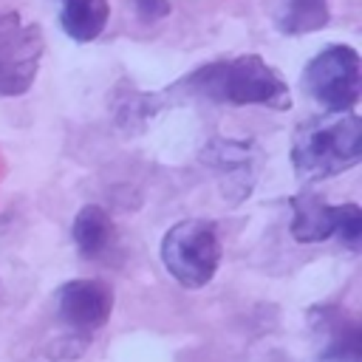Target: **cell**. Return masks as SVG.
Returning <instances> with one entry per match:
<instances>
[{
  "mask_svg": "<svg viewBox=\"0 0 362 362\" xmlns=\"http://www.w3.org/2000/svg\"><path fill=\"white\" fill-rule=\"evenodd\" d=\"M74 243L76 249L85 255V257H99L107 252V246L113 243L116 232H113V221L110 215L96 206V204H88L76 212L74 218Z\"/></svg>",
  "mask_w": 362,
  "mask_h": 362,
  "instance_id": "obj_10",
  "label": "cell"
},
{
  "mask_svg": "<svg viewBox=\"0 0 362 362\" xmlns=\"http://www.w3.org/2000/svg\"><path fill=\"white\" fill-rule=\"evenodd\" d=\"M181 85L223 105H263L272 110H286L291 105L286 79L257 54L201 65Z\"/></svg>",
  "mask_w": 362,
  "mask_h": 362,
  "instance_id": "obj_1",
  "label": "cell"
},
{
  "mask_svg": "<svg viewBox=\"0 0 362 362\" xmlns=\"http://www.w3.org/2000/svg\"><path fill=\"white\" fill-rule=\"evenodd\" d=\"M133 8H136L144 20H161V17H167L170 3H167V0H133Z\"/></svg>",
  "mask_w": 362,
  "mask_h": 362,
  "instance_id": "obj_12",
  "label": "cell"
},
{
  "mask_svg": "<svg viewBox=\"0 0 362 362\" xmlns=\"http://www.w3.org/2000/svg\"><path fill=\"white\" fill-rule=\"evenodd\" d=\"M110 17L107 0H59V25L76 42L96 40Z\"/></svg>",
  "mask_w": 362,
  "mask_h": 362,
  "instance_id": "obj_9",
  "label": "cell"
},
{
  "mask_svg": "<svg viewBox=\"0 0 362 362\" xmlns=\"http://www.w3.org/2000/svg\"><path fill=\"white\" fill-rule=\"evenodd\" d=\"M303 90L328 113L354 110L362 90V59L354 45H328L308 59L303 71Z\"/></svg>",
  "mask_w": 362,
  "mask_h": 362,
  "instance_id": "obj_4",
  "label": "cell"
},
{
  "mask_svg": "<svg viewBox=\"0 0 362 362\" xmlns=\"http://www.w3.org/2000/svg\"><path fill=\"white\" fill-rule=\"evenodd\" d=\"M291 235L300 243H320L334 238L337 223V206H328L320 195L303 192L291 198Z\"/></svg>",
  "mask_w": 362,
  "mask_h": 362,
  "instance_id": "obj_7",
  "label": "cell"
},
{
  "mask_svg": "<svg viewBox=\"0 0 362 362\" xmlns=\"http://www.w3.org/2000/svg\"><path fill=\"white\" fill-rule=\"evenodd\" d=\"M57 311L71 328H76L82 334L96 331L107 322V317L113 311V288L107 283L90 280V277L71 280L59 288Z\"/></svg>",
  "mask_w": 362,
  "mask_h": 362,
  "instance_id": "obj_6",
  "label": "cell"
},
{
  "mask_svg": "<svg viewBox=\"0 0 362 362\" xmlns=\"http://www.w3.org/2000/svg\"><path fill=\"white\" fill-rule=\"evenodd\" d=\"M334 238H337L342 246H348V249H356V246H359V240H362V209H359L354 201L337 206Z\"/></svg>",
  "mask_w": 362,
  "mask_h": 362,
  "instance_id": "obj_11",
  "label": "cell"
},
{
  "mask_svg": "<svg viewBox=\"0 0 362 362\" xmlns=\"http://www.w3.org/2000/svg\"><path fill=\"white\" fill-rule=\"evenodd\" d=\"M362 158V119L354 110L303 122L291 139V167L303 181H322Z\"/></svg>",
  "mask_w": 362,
  "mask_h": 362,
  "instance_id": "obj_2",
  "label": "cell"
},
{
  "mask_svg": "<svg viewBox=\"0 0 362 362\" xmlns=\"http://www.w3.org/2000/svg\"><path fill=\"white\" fill-rule=\"evenodd\" d=\"M158 255L175 283L201 288L215 277L221 266V240L209 221L187 218L164 232Z\"/></svg>",
  "mask_w": 362,
  "mask_h": 362,
  "instance_id": "obj_3",
  "label": "cell"
},
{
  "mask_svg": "<svg viewBox=\"0 0 362 362\" xmlns=\"http://www.w3.org/2000/svg\"><path fill=\"white\" fill-rule=\"evenodd\" d=\"M328 17H331L328 0H274L272 6L274 28L288 37L320 31L328 25Z\"/></svg>",
  "mask_w": 362,
  "mask_h": 362,
  "instance_id": "obj_8",
  "label": "cell"
},
{
  "mask_svg": "<svg viewBox=\"0 0 362 362\" xmlns=\"http://www.w3.org/2000/svg\"><path fill=\"white\" fill-rule=\"evenodd\" d=\"M45 42L37 23L17 11L0 14V96H23L40 71Z\"/></svg>",
  "mask_w": 362,
  "mask_h": 362,
  "instance_id": "obj_5",
  "label": "cell"
}]
</instances>
